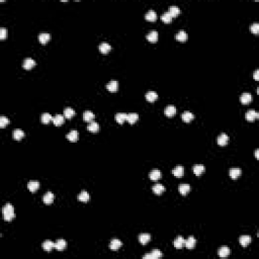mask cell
<instances>
[{
	"instance_id": "obj_16",
	"label": "cell",
	"mask_w": 259,
	"mask_h": 259,
	"mask_svg": "<svg viewBox=\"0 0 259 259\" xmlns=\"http://www.w3.org/2000/svg\"><path fill=\"white\" fill-rule=\"evenodd\" d=\"M98 49H99V51H100L101 53H102V54H107L109 51L111 50V46L108 44V43L103 42V43H101V44L99 45Z\"/></svg>"
},
{
	"instance_id": "obj_43",
	"label": "cell",
	"mask_w": 259,
	"mask_h": 259,
	"mask_svg": "<svg viewBox=\"0 0 259 259\" xmlns=\"http://www.w3.org/2000/svg\"><path fill=\"white\" fill-rule=\"evenodd\" d=\"M9 122H9V119H8V117L4 116H0V127H1V128L6 127V125H8Z\"/></svg>"
},
{
	"instance_id": "obj_31",
	"label": "cell",
	"mask_w": 259,
	"mask_h": 259,
	"mask_svg": "<svg viewBox=\"0 0 259 259\" xmlns=\"http://www.w3.org/2000/svg\"><path fill=\"white\" fill-rule=\"evenodd\" d=\"M149 176H150V179L151 180H158L160 177H161V172H160V170L158 169H153L152 171L150 172V174H149Z\"/></svg>"
},
{
	"instance_id": "obj_32",
	"label": "cell",
	"mask_w": 259,
	"mask_h": 259,
	"mask_svg": "<svg viewBox=\"0 0 259 259\" xmlns=\"http://www.w3.org/2000/svg\"><path fill=\"white\" fill-rule=\"evenodd\" d=\"M184 242H185V240H184L181 236H179V237H177V238L174 240V242H173V245H174L175 248H177V249H180V248H182V247L184 246Z\"/></svg>"
},
{
	"instance_id": "obj_33",
	"label": "cell",
	"mask_w": 259,
	"mask_h": 259,
	"mask_svg": "<svg viewBox=\"0 0 259 259\" xmlns=\"http://www.w3.org/2000/svg\"><path fill=\"white\" fill-rule=\"evenodd\" d=\"M94 113L91 110H85L83 113V119L85 122H92V119H94Z\"/></svg>"
},
{
	"instance_id": "obj_29",
	"label": "cell",
	"mask_w": 259,
	"mask_h": 259,
	"mask_svg": "<svg viewBox=\"0 0 259 259\" xmlns=\"http://www.w3.org/2000/svg\"><path fill=\"white\" fill-rule=\"evenodd\" d=\"M50 39H51V34L49 33H41L39 34V41L40 43H42V44H46V43L50 41Z\"/></svg>"
},
{
	"instance_id": "obj_21",
	"label": "cell",
	"mask_w": 259,
	"mask_h": 259,
	"mask_svg": "<svg viewBox=\"0 0 259 259\" xmlns=\"http://www.w3.org/2000/svg\"><path fill=\"white\" fill-rule=\"evenodd\" d=\"M164 113L166 114L167 116L171 117L176 113V107L174 105H167L164 109Z\"/></svg>"
},
{
	"instance_id": "obj_1",
	"label": "cell",
	"mask_w": 259,
	"mask_h": 259,
	"mask_svg": "<svg viewBox=\"0 0 259 259\" xmlns=\"http://www.w3.org/2000/svg\"><path fill=\"white\" fill-rule=\"evenodd\" d=\"M2 213H3V218L5 221H11L13 218H14V207L11 204L7 202L6 205L3 207L2 209Z\"/></svg>"
},
{
	"instance_id": "obj_49",
	"label": "cell",
	"mask_w": 259,
	"mask_h": 259,
	"mask_svg": "<svg viewBox=\"0 0 259 259\" xmlns=\"http://www.w3.org/2000/svg\"><path fill=\"white\" fill-rule=\"evenodd\" d=\"M258 153H259V150L257 149V150L255 151V157H256V158H258Z\"/></svg>"
},
{
	"instance_id": "obj_23",
	"label": "cell",
	"mask_w": 259,
	"mask_h": 259,
	"mask_svg": "<svg viewBox=\"0 0 259 259\" xmlns=\"http://www.w3.org/2000/svg\"><path fill=\"white\" fill-rule=\"evenodd\" d=\"M178 190H179V192L182 196H186V194L188 193L189 190H190V185L187 183H182L179 185V187H178Z\"/></svg>"
},
{
	"instance_id": "obj_42",
	"label": "cell",
	"mask_w": 259,
	"mask_h": 259,
	"mask_svg": "<svg viewBox=\"0 0 259 259\" xmlns=\"http://www.w3.org/2000/svg\"><path fill=\"white\" fill-rule=\"evenodd\" d=\"M172 16H171V14H170L169 12H164L163 14L161 15V19L164 21V22H166V23H169V22H171L172 21Z\"/></svg>"
},
{
	"instance_id": "obj_17",
	"label": "cell",
	"mask_w": 259,
	"mask_h": 259,
	"mask_svg": "<svg viewBox=\"0 0 259 259\" xmlns=\"http://www.w3.org/2000/svg\"><path fill=\"white\" fill-rule=\"evenodd\" d=\"M175 39L179 42H185L188 39V34L186 31H179L177 34H175Z\"/></svg>"
},
{
	"instance_id": "obj_46",
	"label": "cell",
	"mask_w": 259,
	"mask_h": 259,
	"mask_svg": "<svg viewBox=\"0 0 259 259\" xmlns=\"http://www.w3.org/2000/svg\"><path fill=\"white\" fill-rule=\"evenodd\" d=\"M6 34H7V31L5 28H0V39L1 40H4L6 38Z\"/></svg>"
},
{
	"instance_id": "obj_44",
	"label": "cell",
	"mask_w": 259,
	"mask_h": 259,
	"mask_svg": "<svg viewBox=\"0 0 259 259\" xmlns=\"http://www.w3.org/2000/svg\"><path fill=\"white\" fill-rule=\"evenodd\" d=\"M250 31H251V33L257 34L259 33V23H258V22H254L253 25H251Z\"/></svg>"
},
{
	"instance_id": "obj_25",
	"label": "cell",
	"mask_w": 259,
	"mask_h": 259,
	"mask_svg": "<svg viewBox=\"0 0 259 259\" xmlns=\"http://www.w3.org/2000/svg\"><path fill=\"white\" fill-rule=\"evenodd\" d=\"M66 138H67L69 141H71V142H76V141L78 140V132H77L76 130H72L71 132H69L67 134Z\"/></svg>"
},
{
	"instance_id": "obj_28",
	"label": "cell",
	"mask_w": 259,
	"mask_h": 259,
	"mask_svg": "<svg viewBox=\"0 0 259 259\" xmlns=\"http://www.w3.org/2000/svg\"><path fill=\"white\" fill-rule=\"evenodd\" d=\"M168 12L171 14L172 17H176L180 13V8L178 6H175V5H171L168 8Z\"/></svg>"
},
{
	"instance_id": "obj_24",
	"label": "cell",
	"mask_w": 259,
	"mask_h": 259,
	"mask_svg": "<svg viewBox=\"0 0 259 259\" xmlns=\"http://www.w3.org/2000/svg\"><path fill=\"white\" fill-rule=\"evenodd\" d=\"M172 173L173 175L176 176V177H181L183 174H184V168L183 166H181V165H178V166H176L173 168L172 170Z\"/></svg>"
},
{
	"instance_id": "obj_40",
	"label": "cell",
	"mask_w": 259,
	"mask_h": 259,
	"mask_svg": "<svg viewBox=\"0 0 259 259\" xmlns=\"http://www.w3.org/2000/svg\"><path fill=\"white\" fill-rule=\"evenodd\" d=\"M42 122L43 124H49L51 121H53V116H51V113H44L41 116Z\"/></svg>"
},
{
	"instance_id": "obj_41",
	"label": "cell",
	"mask_w": 259,
	"mask_h": 259,
	"mask_svg": "<svg viewBox=\"0 0 259 259\" xmlns=\"http://www.w3.org/2000/svg\"><path fill=\"white\" fill-rule=\"evenodd\" d=\"M53 122L56 125H61L64 122V116L62 114H56L55 116H53Z\"/></svg>"
},
{
	"instance_id": "obj_30",
	"label": "cell",
	"mask_w": 259,
	"mask_h": 259,
	"mask_svg": "<svg viewBox=\"0 0 259 259\" xmlns=\"http://www.w3.org/2000/svg\"><path fill=\"white\" fill-rule=\"evenodd\" d=\"M12 135H13V139H14V140H20V139H22L23 137H25V132H23L22 130H20V129H15L14 131H13V133H12Z\"/></svg>"
},
{
	"instance_id": "obj_14",
	"label": "cell",
	"mask_w": 259,
	"mask_h": 259,
	"mask_svg": "<svg viewBox=\"0 0 259 259\" xmlns=\"http://www.w3.org/2000/svg\"><path fill=\"white\" fill-rule=\"evenodd\" d=\"M228 142H229V136L225 134V133L221 134L218 137V144L220 146H225V145H227V143Z\"/></svg>"
},
{
	"instance_id": "obj_10",
	"label": "cell",
	"mask_w": 259,
	"mask_h": 259,
	"mask_svg": "<svg viewBox=\"0 0 259 259\" xmlns=\"http://www.w3.org/2000/svg\"><path fill=\"white\" fill-rule=\"evenodd\" d=\"M28 190L31 191V192L37 191L40 188V182H39V181H37V180L29 181V182L28 183Z\"/></svg>"
},
{
	"instance_id": "obj_11",
	"label": "cell",
	"mask_w": 259,
	"mask_h": 259,
	"mask_svg": "<svg viewBox=\"0 0 259 259\" xmlns=\"http://www.w3.org/2000/svg\"><path fill=\"white\" fill-rule=\"evenodd\" d=\"M151 239V235L148 234V233H142L139 235V241L142 245H146L147 243L150 241Z\"/></svg>"
},
{
	"instance_id": "obj_20",
	"label": "cell",
	"mask_w": 259,
	"mask_h": 259,
	"mask_svg": "<svg viewBox=\"0 0 259 259\" xmlns=\"http://www.w3.org/2000/svg\"><path fill=\"white\" fill-rule=\"evenodd\" d=\"M196 240L194 237H188L187 240H185V242H184V245L186 246V248H188V249H192V248H194V246H196Z\"/></svg>"
},
{
	"instance_id": "obj_4",
	"label": "cell",
	"mask_w": 259,
	"mask_h": 259,
	"mask_svg": "<svg viewBox=\"0 0 259 259\" xmlns=\"http://www.w3.org/2000/svg\"><path fill=\"white\" fill-rule=\"evenodd\" d=\"M34 65H36V61L31 58L25 59V61H23V63H22V67L26 69V70H29V69L34 67Z\"/></svg>"
},
{
	"instance_id": "obj_34",
	"label": "cell",
	"mask_w": 259,
	"mask_h": 259,
	"mask_svg": "<svg viewBox=\"0 0 259 259\" xmlns=\"http://www.w3.org/2000/svg\"><path fill=\"white\" fill-rule=\"evenodd\" d=\"M43 248L46 251H49L50 252L53 248H55V243L53 241H51V240H46V241L43 243Z\"/></svg>"
},
{
	"instance_id": "obj_39",
	"label": "cell",
	"mask_w": 259,
	"mask_h": 259,
	"mask_svg": "<svg viewBox=\"0 0 259 259\" xmlns=\"http://www.w3.org/2000/svg\"><path fill=\"white\" fill-rule=\"evenodd\" d=\"M139 119V114L136 113H131L128 114V117H127V121L130 122V124H135L136 122L138 121Z\"/></svg>"
},
{
	"instance_id": "obj_6",
	"label": "cell",
	"mask_w": 259,
	"mask_h": 259,
	"mask_svg": "<svg viewBox=\"0 0 259 259\" xmlns=\"http://www.w3.org/2000/svg\"><path fill=\"white\" fill-rule=\"evenodd\" d=\"M252 99H253L252 95H251L250 93H248V92L242 93L241 96H240V100H241V102L244 103V104H247V103L251 102V101H252Z\"/></svg>"
},
{
	"instance_id": "obj_12",
	"label": "cell",
	"mask_w": 259,
	"mask_h": 259,
	"mask_svg": "<svg viewBox=\"0 0 259 259\" xmlns=\"http://www.w3.org/2000/svg\"><path fill=\"white\" fill-rule=\"evenodd\" d=\"M241 169L238 167H234V168H231L230 169V172H229V174H230L231 178L232 179H237V178L239 177L240 175H241Z\"/></svg>"
},
{
	"instance_id": "obj_7",
	"label": "cell",
	"mask_w": 259,
	"mask_h": 259,
	"mask_svg": "<svg viewBox=\"0 0 259 259\" xmlns=\"http://www.w3.org/2000/svg\"><path fill=\"white\" fill-rule=\"evenodd\" d=\"M87 130L92 133H97L99 131V124L96 122H89L87 125Z\"/></svg>"
},
{
	"instance_id": "obj_47",
	"label": "cell",
	"mask_w": 259,
	"mask_h": 259,
	"mask_svg": "<svg viewBox=\"0 0 259 259\" xmlns=\"http://www.w3.org/2000/svg\"><path fill=\"white\" fill-rule=\"evenodd\" d=\"M253 77H254V79L256 80V81H258L259 80V70L257 69V70L254 71V74H253Z\"/></svg>"
},
{
	"instance_id": "obj_2",
	"label": "cell",
	"mask_w": 259,
	"mask_h": 259,
	"mask_svg": "<svg viewBox=\"0 0 259 259\" xmlns=\"http://www.w3.org/2000/svg\"><path fill=\"white\" fill-rule=\"evenodd\" d=\"M245 117H246L247 121L253 122L254 119L259 117V113L256 110H254V109H249V110L246 113V114H245Z\"/></svg>"
},
{
	"instance_id": "obj_15",
	"label": "cell",
	"mask_w": 259,
	"mask_h": 259,
	"mask_svg": "<svg viewBox=\"0 0 259 259\" xmlns=\"http://www.w3.org/2000/svg\"><path fill=\"white\" fill-rule=\"evenodd\" d=\"M192 170H193V173L197 176H199L201 174L205 172V167L202 164H196L193 167H192Z\"/></svg>"
},
{
	"instance_id": "obj_22",
	"label": "cell",
	"mask_w": 259,
	"mask_h": 259,
	"mask_svg": "<svg viewBox=\"0 0 259 259\" xmlns=\"http://www.w3.org/2000/svg\"><path fill=\"white\" fill-rule=\"evenodd\" d=\"M181 119H182L185 122H189L192 121V119H194V114L192 113H190V111L185 110L182 114H181Z\"/></svg>"
},
{
	"instance_id": "obj_38",
	"label": "cell",
	"mask_w": 259,
	"mask_h": 259,
	"mask_svg": "<svg viewBox=\"0 0 259 259\" xmlns=\"http://www.w3.org/2000/svg\"><path fill=\"white\" fill-rule=\"evenodd\" d=\"M74 116H75V110H74L73 108L66 107L64 109V116H65L66 119H71V117H73Z\"/></svg>"
},
{
	"instance_id": "obj_26",
	"label": "cell",
	"mask_w": 259,
	"mask_h": 259,
	"mask_svg": "<svg viewBox=\"0 0 259 259\" xmlns=\"http://www.w3.org/2000/svg\"><path fill=\"white\" fill-rule=\"evenodd\" d=\"M78 199L82 202H86L90 199V194L88 193L86 190H82L80 193L78 194Z\"/></svg>"
},
{
	"instance_id": "obj_37",
	"label": "cell",
	"mask_w": 259,
	"mask_h": 259,
	"mask_svg": "<svg viewBox=\"0 0 259 259\" xmlns=\"http://www.w3.org/2000/svg\"><path fill=\"white\" fill-rule=\"evenodd\" d=\"M230 252H231L230 248L227 246H223L219 249V255H220L221 257H227V256L230 254Z\"/></svg>"
},
{
	"instance_id": "obj_36",
	"label": "cell",
	"mask_w": 259,
	"mask_h": 259,
	"mask_svg": "<svg viewBox=\"0 0 259 259\" xmlns=\"http://www.w3.org/2000/svg\"><path fill=\"white\" fill-rule=\"evenodd\" d=\"M145 18L149 21H155L157 19V13L155 12L154 10H149V11L146 13Z\"/></svg>"
},
{
	"instance_id": "obj_3",
	"label": "cell",
	"mask_w": 259,
	"mask_h": 259,
	"mask_svg": "<svg viewBox=\"0 0 259 259\" xmlns=\"http://www.w3.org/2000/svg\"><path fill=\"white\" fill-rule=\"evenodd\" d=\"M106 89L110 92H116L119 89V83L116 80H110L107 84H106Z\"/></svg>"
},
{
	"instance_id": "obj_13",
	"label": "cell",
	"mask_w": 259,
	"mask_h": 259,
	"mask_svg": "<svg viewBox=\"0 0 259 259\" xmlns=\"http://www.w3.org/2000/svg\"><path fill=\"white\" fill-rule=\"evenodd\" d=\"M43 201H44V202L46 205L52 204L53 201H54V194H53V192H51V191L46 192V193L44 194V197H43Z\"/></svg>"
},
{
	"instance_id": "obj_27",
	"label": "cell",
	"mask_w": 259,
	"mask_h": 259,
	"mask_svg": "<svg viewBox=\"0 0 259 259\" xmlns=\"http://www.w3.org/2000/svg\"><path fill=\"white\" fill-rule=\"evenodd\" d=\"M146 99L148 101H150V102H153V101H155L158 98V94H157L156 91H148L146 93L145 95Z\"/></svg>"
},
{
	"instance_id": "obj_9",
	"label": "cell",
	"mask_w": 259,
	"mask_h": 259,
	"mask_svg": "<svg viewBox=\"0 0 259 259\" xmlns=\"http://www.w3.org/2000/svg\"><path fill=\"white\" fill-rule=\"evenodd\" d=\"M122 243L121 240L113 239L110 241V243H109V248H110L111 250H117L122 247Z\"/></svg>"
},
{
	"instance_id": "obj_18",
	"label": "cell",
	"mask_w": 259,
	"mask_h": 259,
	"mask_svg": "<svg viewBox=\"0 0 259 259\" xmlns=\"http://www.w3.org/2000/svg\"><path fill=\"white\" fill-rule=\"evenodd\" d=\"M66 246H67V242H66V240L64 239H59L57 240V242L55 243V248L59 251H62L66 248Z\"/></svg>"
},
{
	"instance_id": "obj_19",
	"label": "cell",
	"mask_w": 259,
	"mask_h": 259,
	"mask_svg": "<svg viewBox=\"0 0 259 259\" xmlns=\"http://www.w3.org/2000/svg\"><path fill=\"white\" fill-rule=\"evenodd\" d=\"M146 38L149 42L156 43L157 41H158V33H157L156 31H151L150 33L146 36Z\"/></svg>"
},
{
	"instance_id": "obj_8",
	"label": "cell",
	"mask_w": 259,
	"mask_h": 259,
	"mask_svg": "<svg viewBox=\"0 0 259 259\" xmlns=\"http://www.w3.org/2000/svg\"><path fill=\"white\" fill-rule=\"evenodd\" d=\"M251 241H252V238H251L250 236H248V235H243V236L240 237V239H239L240 244H241L243 247L248 246V245L251 243Z\"/></svg>"
},
{
	"instance_id": "obj_45",
	"label": "cell",
	"mask_w": 259,
	"mask_h": 259,
	"mask_svg": "<svg viewBox=\"0 0 259 259\" xmlns=\"http://www.w3.org/2000/svg\"><path fill=\"white\" fill-rule=\"evenodd\" d=\"M151 254L153 255L154 259L159 258V257H161V256L163 255V254H162V252L159 249H153V250H152V252H151Z\"/></svg>"
},
{
	"instance_id": "obj_35",
	"label": "cell",
	"mask_w": 259,
	"mask_h": 259,
	"mask_svg": "<svg viewBox=\"0 0 259 259\" xmlns=\"http://www.w3.org/2000/svg\"><path fill=\"white\" fill-rule=\"evenodd\" d=\"M127 117H128V113H117L116 114V121L119 122V124H122L124 122L127 121Z\"/></svg>"
},
{
	"instance_id": "obj_48",
	"label": "cell",
	"mask_w": 259,
	"mask_h": 259,
	"mask_svg": "<svg viewBox=\"0 0 259 259\" xmlns=\"http://www.w3.org/2000/svg\"><path fill=\"white\" fill-rule=\"evenodd\" d=\"M143 258H145V259H154L153 255H152L151 253H147V254H145L143 256Z\"/></svg>"
},
{
	"instance_id": "obj_5",
	"label": "cell",
	"mask_w": 259,
	"mask_h": 259,
	"mask_svg": "<svg viewBox=\"0 0 259 259\" xmlns=\"http://www.w3.org/2000/svg\"><path fill=\"white\" fill-rule=\"evenodd\" d=\"M152 190H153L155 194L160 196V194L163 193V192L165 191V186L161 183H157V184H155L153 187H152Z\"/></svg>"
}]
</instances>
